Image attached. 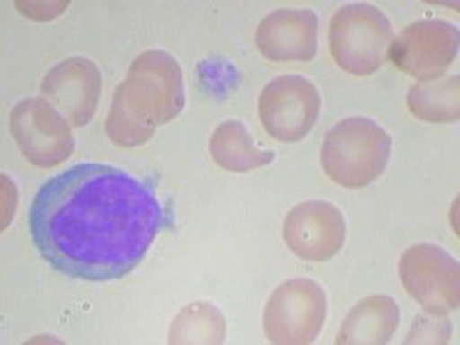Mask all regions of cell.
I'll return each instance as SVG.
<instances>
[{"label":"cell","mask_w":460,"mask_h":345,"mask_svg":"<svg viewBox=\"0 0 460 345\" xmlns=\"http://www.w3.org/2000/svg\"><path fill=\"white\" fill-rule=\"evenodd\" d=\"M166 224L150 184L109 164L58 172L28 217L40 256L65 277L94 283L134 272Z\"/></svg>","instance_id":"obj_1"},{"label":"cell","mask_w":460,"mask_h":345,"mask_svg":"<svg viewBox=\"0 0 460 345\" xmlns=\"http://www.w3.org/2000/svg\"><path fill=\"white\" fill-rule=\"evenodd\" d=\"M184 109L180 63L166 51H146L131 63L127 79L115 88L106 134L120 147L147 143L155 129L175 120Z\"/></svg>","instance_id":"obj_2"},{"label":"cell","mask_w":460,"mask_h":345,"mask_svg":"<svg viewBox=\"0 0 460 345\" xmlns=\"http://www.w3.org/2000/svg\"><path fill=\"white\" fill-rule=\"evenodd\" d=\"M392 155V137L371 118L336 122L320 150L323 171L345 189H364L380 178Z\"/></svg>","instance_id":"obj_3"},{"label":"cell","mask_w":460,"mask_h":345,"mask_svg":"<svg viewBox=\"0 0 460 345\" xmlns=\"http://www.w3.org/2000/svg\"><path fill=\"white\" fill-rule=\"evenodd\" d=\"M394 42L392 23L376 5L352 3L332 16L330 51L334 63L352 76H371L387 60Z\"/></svg>","instance_id":"obj_4"},{"label":"cell","mask_w":460,"mask_h":345,"mask_svg":"<svg viewBox=\"0 0 460 345\" xmlns=\"http://www.w3.org/2000/svg\"><path fill=\"white\" fill-rule=\"evenodd\" d=\"M327 318V295L314 279H290L267 299L262 330L270 343L306 345L318 339Z\"/></svg>","instance_id":"obj_5"},{"label":"cell","mask_w":460,"mask_h":345,"mask_svg":"<svg viewBox=\"0 0 460 345\" xmlns=\"http://www.w3.org/2000/svg\"><path fill=\"white\" fill-rule=\"evenodd\" d=\"M401 281L410 297L430 315H449L460 302V272L456 258L438 244H414L401 256Z\"/></svg>","instance_id":"obj_6"},{"label":"cell","mask_w":460,"mask_h":345,"mask_svg":"<svg viewBox=\"0 0 460 345\" xmlns=\"http://www.w3.org/2000/svg\"><path fill=\"white\" fill-rule=\"evenodd\" d=\"M10 131L23 157L37 168H56L69 159L74 137L69 122L49 100L31 97L14 106Z\"/></svg>","instance_id":"obj_7"},{"label":"cell","mask_w":460,"mask_h":345,"mask_svg":"<svg viewBox=\"0 0 460 345\" xmlns=\"http://www.w3.org/2000/svg\"><path fill=\"white\" fill-rule=\"evenodd\" d=\"M320 113V93L304 76H279L262 88L258 115L262 129L281 143L302 141Z\"/></svg>","instance_id":"obj_8"},{"label":"cell","mask_w":460,"mask_h":345,"mask_svg":"<svg viewBox=\"0 0 460 345\" xmlns=\"http://www.w3.org/2000/svg\"><path fill=\"white\" fill-rule=\"evenodd\" d=\"M458 28L442 19L410 23L389 47L387 58L417 81L438 79L458 56Z\"/></svg>","instance_id":"obj_9"},{"label":"cell","mask_w":460,"mask_h":345,"mask_svg":"<svg viewBox=\"0 0 460 345\" xmlns=\"http://www.w3.org/2000/svg\"><path fill=\"white\" fill-rule=\"evenodd\" d=\"M283 240L302 261H330L345 244L343 212L327 200L295 205L283 221Z\"/></svg>","instance_id":"obj_10"},{"label":"cell","mask_w":460,"mask_h":345,"mask_svg":"<svg viewBox=\"0 0 460 345\" xmlns=\"http://www.w3.org/2000/svg\"><path fill=\"white\" fill-rule=\"evenodd\" d=\"M42 94L72 127H85L100 104L102 74L88 58H67L42 81Z\"/></svg>","instance_id":"obj_11"},{"label":"cell","mask_w":460,"mask_h":345,"mask_svg":"<svg viewBox=\"0 0 460 345\" xmlns=\"http://www.w3.org/2000/svg\"><path fill=\"white\" fill-rule=\"evenodd\" d=\"M256 47L274 63H309L318 53V16L311 10H277L256 31Z\"/></svg>","instance_id":"obj_12"},{"label":"cell","mask_w":460,"mask_h":345,"mask_svg":"<svg viewBox=\"0 0 460 345\" xmlns=\"http://www.w3.org/2000/svg\"><path fill=\"white\" fill-rule=\"evenodd\" d=\"M401 309L389 295H371L361 299L350 314L345 315L339 330V345H382L396 334Z\"/></svg>","instance_id":"obj_13"},{"label":"cell","mask_w":460,"mask_h":345,"mask_svg":"<svg viewBox=\"0 0 460 345\" xmlns=\"http://www.w3.org/2000/svg\"><path fill=\"white\" fill-rule=\"evenodd\" d=\"M209 155L217 166L230 172H249L274 162V152L261 150L240 120H226L212 131Z\"/></svg>","instance_id":"obj_14"},{"label":"cell","mask_w":460,"mask_h":345,"mask_svg":"<svg viewBox=\"0 0 460 345\" xmlns=\"http://www.w3.org/2000/svg\"><path fill=\"white\" fill-rule=\"evenodd\" d=\"M408 109L424 122H456L460 115L458 76L414 84L408 90Z\"/></svg>","instance_id":"obj_15"},{"label":"cell","mask_w":460,"mask_h":345,"mask_svg":"<svg viewBox=\"0 0 460 345\" xmlns=\"http://www.w3.org/2000/svg\"><path fill=\"white\" fill-rule=\"evenodd\" d=\"M226 320L217 306L208 302L189 304L175 315L168 332V343H224Z\"/></svg>","instance_id":"obj_16"}]
</instances>
